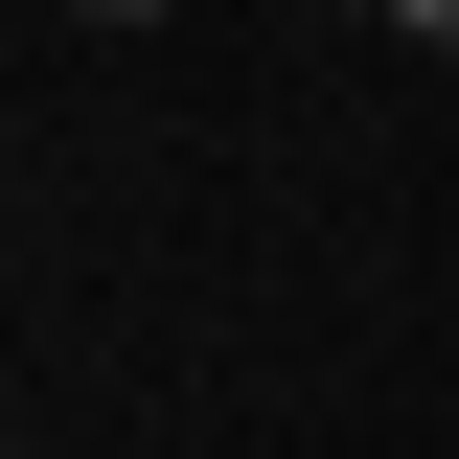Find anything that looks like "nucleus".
I'll list each match as a JSON object with an SVG mask.
<instances>
[{
    "mask_svg": "<svg viewBox=\"0 0 459 459\" xmlns=\"http://www.w3.org/2000/svg\"><path fill=\"white\" fill-rule=\"evenodd\" d=\"M368 23H391V47H413V69H459V0H368Z\"/></svg>",
    "mask_w": 459,
    "mask_h": 459,
    "instance_id": "1",
    "label": "nucleus"
},
{
    "mask_svg": "<svg viewBox=\"0 0 459 459\" xmlns=\"http://www.w3.org/2000/svg\"><path fill=\"white\" fill-rule=\"evenodd\" d=\"M69 23H184V0H69Z\"/></svg>",
    "mask_w": 459,
    "mask_h": 459,
    "instance_id": "2",
    "label": "nucleus"
},
{
    "mask_svg": "<svg viewBox=\"0 0 459 459\" xmlns=\"http://www.w3.org/2000/svg\"><path fill=\"white\" fill-rule=\"evenodd\" d=\"M344 23H368V0H344Z\"/></svg>",
    "mask_w": 459,
    "mask_h": 459,
    "instance_id": "3",
    "label": "nucleus"
}]
</instances>
